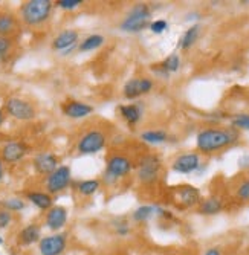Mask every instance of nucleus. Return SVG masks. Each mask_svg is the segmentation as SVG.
<instances>
[{"instance_id": "nucleus-33", "label": "nucleus", "mask_w": 249, "mask_h": 255, "mask_svg": "<svg viewBox=\"0 0 249 255\" xmlns=\"http://www.w3.org/2000/svg\"><path fill=\"white\" fill-rule=\"evenodd\" d=\"M54 5L63 11H74L83 5V0H57V2H54Z\"/></svg>"}, {"instance_id": "nucleus-32", "label": "nucleus", "mask_w": 249, "mask_h": 255, "mask_svg": "<svg viewBox=\"0 0 249 255\" xmlns=\"http://www.w3.org/2000/svg\"><path fill=\"white\" fill-rule=\"evenodd\" d=\"M14 48V41L11 37H0V60H5Z\"/></svg>"}, {"instance_id": "nucleus-22", "label": "nucleus", "mask_w": 249, "mask_h": 255, "mask_svg": "<svg viewBox=\"0 0 249 255\" xmlns=\"http://www.w3.org/2000/svg\"><path fill=\"white\" fill-rule=\"evenodd\" d=\"M222 210H223V202L217 196H210L207 199L200 200L197 206V213L200 216H216L222 213Z\"/></svg>"}, {"instance_id": "nucleus-3", "label": "nucleus", "mask_w": 249, "mask_h": 255, "mask_svg": "<svg viewBox=\"0 0 249 255\" xmlns=\"http://www.w3.org/2000/svg\"><path fill=\"white\" fill-rule=\"evenodd\" d=\"M150 18L151 9L147 3H134L120 23V29L128 34H138L150 26Z\"/></svg>"}, {"instance_id": "nucleus-38", "label": "nucleus", "mask_w": 249, "mask_h": 255, "mask_svg": "<svg viewBox=\"0 0 249 255\" xmlns=\"http://www.w3.org/2000/svg\"><path fill=\"white\" fill-rule=\"evenodd\" d=\"M203 255H223V251L219 246H213V248H208L205 252H203Z\"/></svg>"}, {"instance_id": "nucleus-6", "label": "nucleus", "mask_w": 249, "mask_h": 255, "mask_svg": "<svg viewBox=\"0 0 249 255\" xmlns=\"http://www.w3.org/2000/svg\"><path fill=\"white\" fill-rule=\"evenodd\" d=\"M162 170V160L157 154H145L139 159L136 167L138 180L144 185H151L159 179Z\"/></svg>"}, {"instance_id": "nucleus-4", "label": "nucleus", "mask_w": 249, "mask_h": 255, "mask_svg": "<svg viewBox=\"0 0 249 255\" xmlns=\"http://www.w3.org/2000/svg\"><path fill=\"white\" fill-rule=\"evenodd\" d=\"M134 168L133 160L124 154H112L107 157L106 160V170H104V182L107 185H113L117 183L120 179L128 176Z\"/></svg>"}, {"instance_id": "nucleus-29", "label": "nucleus", "mask_w": 249, "mask_h": 255, "mask_svg": "<svg viewBox=\"0 0 249 255\" xmlns=\"http://www.w3.org/2000/svg\"><path fill=\"white\" fill-rule=\"evenodd\" d=\"M113 228H115V234L118 237H128L131 233V228H130V222L125 217H118L113 222Z\"/></svg>"}, {"instance_id": "nucleus-12", "label": "nucleus", "mask_w": 249, "mask_h": 255, "mask_svg": "<svg viewBox=\"0 0 249 255\" xmlns=\"http://www.w3.org/2000/svg\"><path fill=\"white\" fill-rule=\"evenodd\" d=\"M153 80L147 78V77H141V78H130L124 87H123V95L125 100L133 101V100H138L142 95H147L153 90Z\"/></svg>"}, {"instance_id": "nucleus-16", "label": "nucleus", "mask_w": 249, "mask_h": 255, "mask_svg": "<svg viewBox=\"0 0 249 255\" xmlns=\"http://www.w3.org/2000/svg\"><path fill=\"white\" fill-rule=\"evenodd\" d=\"M61 113L69 120H84L94 113V106L78 100H67L61 104Z\"/></svg>"}, {"instance_id": "nucleus-21", "label": "nucleus", "mask_w": 249, "mask_h": 255, "mask_svg": "<svg viewBox=\"0 0 249 255\" xmlns=\"http://www.w3.org/2000/svg\"><path fill=\"white\" fill-rule=\"evenodd\" d=\"M25 199L40 211H48L54 206V199L46 191H26Z\"/></svg>"}, {"instance_id": "nucleus-41", "label": "nucleus", "mask_w": 249, "mask_h": 255, "mask_svg": "<svg viewBox=\"0 0 249 255\" xmlns=\"http://www.w3.org/2000/svg\"><path fill=\"white\" fill-rule=\"evenodd\" d=\"M5 243V240H3V237L2 236H0V245H3Z\"/></svg>"}, {"instance_id": "nucleus-35", "label": "nucleus", "mask_w": 249, "mask_h": 255, "mask_svg": "<svg viewBox=\"0 0 249 255\" xmlns=\"http://www.w3.org/2000/svg\"><path fill=\"white\" fill-rule=\"evenodd\" d=\"M11 223H12V213L0 208V231L8 229L11 226Z\"/></svg>"}, {"instance_id": "nucleus-28", "label": "nucleus", "mask_w": 249, "mask_h": 255, "mask_svg": "<svg viewBox=\"0 0 249 255\" xmlns=\"http://www.w3.org/2000/svg\"><path fill=\"white\" fill-rule=\"evenodd\" d=\"M0 208L9 213H20L26 208V200L21 197H6L0 202Z\"/></svg>"}, {"instance_id": "nucleus-9", "label": "nucleus", "mask_w": 249, "mask_h": 255, "mask_svg": "<svg viewBox=\"0 0 249 255\" xmlns=\"http://www.w3.org/2000/svg\"><path fill=\"white\" fill-rule=\"evenodd\" d=\"M80 32L77 29H64L58 32L52 40V49L57 51L61 57L71 55L75 49H78Z\"/></svg>"}, {"instance_id": "nucleus-30", "label": "nucleus", "mask_w": 249, "mask_h": 255, "mask_svg": "<svg viewBox=\"0 0 249 255\" xmlns=\"http://www.w3.org/2000/svg\"><path fill=\"white\" fill-rule=\"evenodd\" d=\"M161 66H162V69L164 71H167L170 75L171 74H174V72H177L179 69H180V57L177 55V54H171V55H168L162 63H159Z\"/></svg>"}, {"instance_id": "nucleus-39", "label": "nucleus", "mask_w": 249, "mask_h": 255, "mask_svg": "<svg viewBox=\"0 0 249 255\" xmlns=\"http://www.w3.org/2000/svg\"><path fill=\"white\" fill-rule=\"evenodd\" d=\"M3 174H5V170H3V162H2V159H0V183H2V180H3Z\"/></svg>"}, {"instance_id": "nucleus-23", "label": "nucleus", "mask_w": 249, "mask_h": 255, "mask_svg": "<svg viewBox=\"0 0 249 255\" xmlns=\"http://www.w3.org/2000/svg\"><path fill=\"white\" fill-rule=\"evenodd\" d=\"M106 43V37L101 34H90L87 37H84L80 43H78V52L86 54V52H94L97 49H100L101 46Z\"/></svg>"}, {"instance_id": "nucleus-1", "label": "nucleus", "mask_w": 249, "mask_h": 255, "mask_svg": "<svg viewBox=\"0 0 249 255\" xmlns=\"http://www.w3.org/2000/svg\"><path fill=\"white\" fill-rule=\"evenodd\" d=\"M239 137L236 128H203L196 136L197 150L202 153H214L222 148L230 147Z\"/></svg>"}, {"instance_id": "nucleus-17", "label": "nucleus", "mask_w": 249, "mask_h": 255, "mask_svg": "<svg viewBox=\"0 0 249 255\" xmlns=\"http://www.w3.org/2000/svg\"><path fill=\"white\" fill-rule=\"evenodd\" d=\"M41 239V226L38 223H29L23 226L17 234V243L23 248L38 243Z\"/></svg>"}, {"instance_id": "nucleus-27", "label": "nucleus", "mask_w": 249, "mask_h": 255, "mask_svg": "<svg viewBox=\"0 0 249 255\" xmlns=\"http://www.w3.org/2000/svg\"><path fill=\"white\" fill-rule=\"evenodd\" d=\"M154 216V206L153 205H141L131 213V220L134 223H145Z\"/></svg>"}, {"instance_id": "nucleus-5", "label": "nucleus", "mask_w": 249, "mask_h": 255, "mask_svg": "<svg viewBox=\"0 0 249 255\" xmlns=\"http://www.w3.org/2000/svg\"><path fill=\"white\" fill-rule=\"evenodd\" d=\"M3 112L8 117L17 120V121H32L37 117V109L32 103L28 100H23L20 97H9L3 103Z\"/></svg>"}, {"instance_id": "nucleus-34", "label": "nucleus", "mask_w": 249, "mask_h": 255, "mask_svg": "<svg viewBox=\"0 0 249 255\" xmlns=\"http://www.w3.org/2000/svg\"><path fill=\"white\" fill-rule=\"evenodd\" d=\"M150 31L153 34H164L167 29H168V21L164 20V18H159V20H154V21H150Z\"/></svg>"}, {"instance_id": "nucleus-25", "label": "nucleus", "mask_w": 249, "mask_h": 255, "mask_svg": "<svg viewBox=\"0 0 249 255\" xmlns=\"http://www.w3.org/2000/svg\"><path fill=\"white\" fill-rule=\"evenodd\" d=\"M101 188V180L100 179H84L77 183V191L83 197H90L100 191Z\"/></svg>"}, {"instance_id": "nucleus-31", "label": "nucleus", "mask_w": 249, "mask_h": 255, "mask_svg": "<svg viewBox=\"0 0 249 255\" xmlns=\"http://www.w3.org/2000/svg\"><path fill=\"white\" fill-rule=\"evenodd\" d=\"M231 126L236 130H248L249 131V113H237L231 118Z\"/></svg>"}, {"instance_id": "nucleus-24", "label": "nucleus", "mask_w": 249, "mask_h": 255, "mask_svg": "<svg viewBox=\"0 0 249 255\" xmlns=\"http://www.w3.org/2000/svg\"><path fill=\"white\" fill-rule=\"evenodd\" d=\"M200 29H202L200 25H193V26H190V28L184 32V35L180 37V40H179V48L182 49V51H187V49L193 48V46L196 44V41L199 40Z\"/></svg>"}, {"instance_id": "nucleus-7", "label": "nucleus", "mask_w": 249, "mask_h": 255, "mask_svg": "<svg viewBox=\"0 0 249 255\" xmlns=\"http://www.w3.org/2000/svg\"><path fill=\"white\" fill-rule=\"evenodd\" d=\"M107 145V134L98 128H92L81 134V137L77 142V151L78 154H95L104 150Z\"/></svg>"}, {"instance_id": "nucleus-40", "label": "nucleus", "mask_w": 249, "mask_h": 255, "mask_svg": "<svg viewBox=\"0 0 249 255\" xmlns=\"http://www.w3.org/2000/svg\"><path fill=\"white\" fill-rule=\"evenodd\" d=\"M3 123H5V112L3 109H0V127L3 126Z\"/></svg>"}, {"instance_id": "nucleus-2", "label": "nucleus", "mask_w": 249, "mask_h": 255, "mask_svg": "<svg viewBox=\"0 0 249 255\" xmlns=\"http://www.w3.org/2000/svg\"><path fill=\"white\" fill-rule=\"evenodd\" d=\"M54 6L55 5L51 0H28V2L21 3L18 9V18L29 28L41 26L51 18Z\"/></svg>"}, {"instance_id": "nucleus-36", "label": "nucleus", "mask_w": 249, "mask_h": 255, "mask_svg": "<svg viewBox=\"0 0 249 255\" xmlns=\"http://www.w3.org/2000/svg\"><path fill=\"white\" fill-rule=\"evenodd\" d=\"M237 197L243 202L249 200V179H245L239 187H237Z\"/></svg>"}, {"instance_id": "nucleus-20", "label": "nucleus", "mask_w": 249, "mask_h": 255, "mask_svg": "<svg viewBox=\"0 0 249 255\" xmlns=\"http://www.w3.org/2000/svg\"><path fill=\"white\" fill-rule=\"evenodd\" d=\"M18 31V17L11 11H0V37H11Z\"/></svg>"}, {"instance_id": "nucleus-8", "label": "nucleus", "mask_w": 249, "mask_h": 255, "mask_svg": "<svg viewBox=\"0 0 249 255\" xmlns=\"http://www.w3.org/2000/svg\"><path fill=\"white\" fill-rule=\"evenodd\" d=\"M72 182V170L69 165H60L55 171L44 179V188L51 196L63 193L66 188H69Z\"/></svg>"}, {"instance_id": "nucleus-14", "label": "nucleus", "mask_w": 249, "mask_h": 255, "mask_svg": "<svg viewBox=\"0 0 249 255\" xmlns=\"http://www.w3.org/2000/svg\"><path fill=\"white\" fill-rule=\"evenodd\" d=\"M202 165V160H200V154L193 151V153H184L177 156L171 168L173 171L179 173V174H191L194 171H197Z\"/></svg>"}, {"instance_id": "nucleus-15", "label": "nucleus", "mask_w": 249, "mask_h": 255, "mask_svg": "<svg viewBox=\"0 0 249 255\" xmlns=\"http://www.w3.org/2000/svg\"><path fill=\"white\" fill-rule=\"evenodd\" d=\"M67 219H69L67 208L61 205H54L51 210L46 211V216H44V226L52 231V233H60L66 226Z\"/></svg>"}, {"instance_id": "nucleus-26", "label": "nucleus", "mask_w": 249, "mask_h": 255, "mask_svg": "<svg viewBox=\"0 0 249 255\" xmlns=\"http://www.w3.org/2000/svg\"><path fill=\"white\" fill-rule=\"evenodd\" d=\"M144 142L151 144V145H159L168 141V133L164 130H145L139 136Z\"/></svg>"}, {"instance_id": "nucleus-37", "label": "nucleus", "mask_w": 249, "mask_h": 255, "mask_svg": "<svg viewBox=\"0 0 249 255\" xmlns=\"http://www.w3.org/2000/svg\"><path fill=\"white\" fill-rule=\"evenodd\" d=\"M151 71L154 72V75L161 77L162 80H168V77H170V74H168L167 71H164V69H162V66H161V64H153Z\"/></svg>"}, {"instance_id": "nucleus-10", "label": "nucleus", "mask_w": 249, "mask_h": 255, "mask_svg": "<svg viewBox=\"0 0 249 255\" xmlns=\"http://www.w3.org/2000/svg\"><path fill=\"white\" fill-rule=\"evenodd\" d=\"M67 249V234L54 233L51 236H44L38 242L40 255H63Z\"/></svg>"}, {"instance_id": "nucleus-19", "label": "nucleus", "mask_w": 249, "mask_h": 255, "mask_svg": "<svg viewBox=\"0 0 249 255\" xmlns=\"http://www.w3.org/2000/svg\"><path fill=\"white\" fill-rule=\"evenodd\" d=\"M176 196H177V200L185 208H193V206L199 205L202 200L199 188L193 187V185H182V187H177Z\"/></svg>"}, {"instance_id": "nucleus-11", "label": "nucleus", "mask_w": 249, "mask_h": 255, "mask_svg": "<svg viewBox=\"0 0 249 255\" xmlns=\"http://www.w3.org/2000/svg\"><path fill=\"white\" fill-rule=\"evenodd\" d=\"M31 151V147L23 141H11L6 142L2 148H0V159L3 164H17V162L23 160Z\"/></svg>"}, {"instance_id": "nucleus-18", "label": "nucleus", "mask_w": 249, "mask_h": 255, "mask_svg": "<svg viewBox=\"0 0 249 255\" xmlns=\"http://www.w3.org/2000/svg\"><path fill=\"white\" fill-rule=\"evenodd\" d=\"M120 115L123 117V120L130 126L134 127L136 124H139V121L142 120L144 115V106L142 103H130V104H124L120 106Z\"/></svg>"}, {"instance_id": "nucleus-13", "label": "nucleus", "mask_w": 249, "mask_h": 255, "mask_svg": "<svg viewBox=\"0 0 249 255\" xmlns=\"http://www.w3.org/2000/svg\"><path fill=\"white\" fill-rule=\"evenodd\" d=\"M60 167V157L51 151H41L37 153L32 159V168L37 174L49 176Z\"/></svg>"}]
</instances>
